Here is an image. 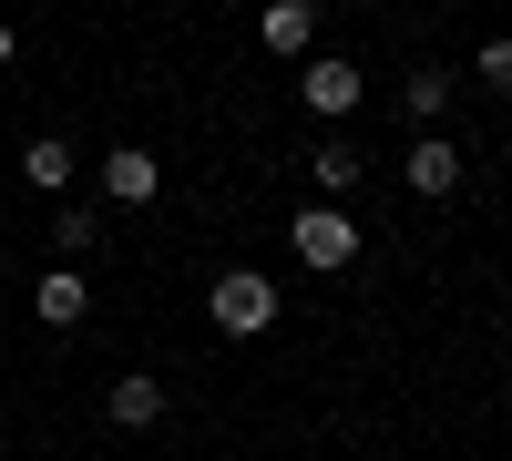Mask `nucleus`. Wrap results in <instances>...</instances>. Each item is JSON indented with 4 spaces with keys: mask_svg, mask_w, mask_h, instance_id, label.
<instances>
[{
    "mask_svg": "<svg viewBox=\"0 0 512 461\" xmlns=\"http://www.w3.org/2000/svg\"><path fill=\"white\" fill-rule=\"evenodd\" d=\"M72 175H82V154H72L62 134H31V144H21V185H31V195H52V205H62Z\"/></svg>",
    "mask_w": 512,
    "mask_h": 461,
    "instance_id": "7",
    "label": "nucleus"
},
{
    "mask_svg": "<svg viewBox=\"0 0 512 461\" xmlns=\"http://www.w3.org/2000/svg\"><path fill=\"white\" fill-rule=\"evenodd\" d=\"M256 41H267L277 62H318V11H308V0H277V11L256 21Z\"/></svg>",
    "mask_w": 512,
    "mask_h": 461,
    "instance_id": "8",
    "label": "nucleus"
},
{
    "mask_svg": "<svg viewBox=\"0 0 512 461\" xmlns=\"http://www.w3.org/2000/svg\"><path fill=\"white\" fill-rule=\"evenodd\" d=\"M502 113H512V103H502Z\"/></svg>",
    "mask_w": 512,
    "mask_h": 461,
    "instance_id": "15",
    "label": "nucleus"
},
{
    "mask_svg": "<svg viewBox=\"0 0 512 461\" xmlns=\"http://www.w3.org/2000/svg\"><path fill=\"white\" fill-rule=\"evenodd\" d=\"M93 175H103L113 205H154V195H164V154H154V144H113Z\"/></svg>",
    "mask_w": 512,
    "mask_h": 461,
    "instance_id": "4",
    "label": "nucleus"
},
{
    "mask_svg": "<svg viewBox=\"0 0 512 461\" xmlns=\"http://www.w3.org/2000/svg\"><path fill=\"white\" fill-rule=\"evenodd\" d=\"M400 175H410V195H461V144L451 134H410V164H400Z\"/></svg>",
    "mask_w": 512,
    "mask_h": 461,
    "instance_id": "6",
    "label": "nucleus"
},
{
    "mask_svg": "<svg viewBox=\"0 0 512 461\" xmlns=\"http://www.w3.org/2000/svg\"><path fill=\"white\" fill-rule=\"evenodd\" d=\"M472 72H482V82H492V93L512 103V31H502V41H482V62H472Z\"/></svg>",
    "mask_w": 512,
    "mask_h": 461,
    "instance_id": "13",
    "label": "nucleus"
},
{
    "mask_svg": "<svg viewBox=\"0 0 512 461\" xmlns=\"http://www.w3.org/2000/svg\"><path fill=\"white\" fill-rule=\"evenodd\" d=\"M287 246H297V267H318V277H338V267H359V226H349V205H308V216L287 226Z\"/></svg>",
    "mask_w": 512,
    "mask_h": 461,
    "instance_id": "3",
    "label": "nucleus"
},
{
    "mask_svg": "<svg viewBox=\"0 0 512 461\" xmlns=\"http://www.w3.org/2000/svg\"><path fill=\"white\" fill-rule=\"evenodd\" d=\"M308 175H318V205H338V195L369 175V154H359L349 134H318V144H308Z\"/></svg>",
    "mask_w": 512,
    "mask_h": 461,
    "instance_id": "9",
    "label": "nucleus"
},
{
    "mask_svg": "<svg viewBox=\"0 0 512 461\" xmlns=\"http://www.w3.org/2000/svg\"><path fill=\"white\" fill-rule=\"evenodd\" d=\"M277 308H287V298H277V277H267V267H226L216 287H205V318H216L226 339H267Z\"/></svg>",
    "mask_w": 512,
    "mask_h": 461,
    "instance_id": "1",
    "label": "nucleus"
},
{
    "mask_svg": "<svg viewBox=\"0 0 512 461\" xmlns=\"http://www.w3.org/2000/svg\"><path fill=\"white\" fill-rule=\"evenodd\" d=\"M103 421L113 431H164V380L154 369H123V380L103 390Z\"/></svg>",
    "mask_w": 512,
    "mask_h": 461,
    "instance_id": "5",
    "label": "nucleus"
},
{
    "mask_svg": "<svg viewBox=\"0 0 512 461\" xmlns=\"http://www.w3.org/2000/svg\"><path fill=\"white\" fill-rule=\"evenodd\" d=\"M451 82H461V72H441V62H420V72L400 82V113L420 123V134H441V113H451Z\"/></svg>",
    "mask_w": 512,
    "mask_h": 461,
    "instance_id": "10",
    "label": "nucleus"
},
{
    "mask_svg": "<svg viewBox=\"0 0 512 461\" xmlns=\"http://www.w3.org/2000/svg\"><path fill=\"white\" fill-rule=\"evenodd\" d=\"M11 52H21V31H11V11H0V62H11Z\"/></svg>",
    "mask_w": 512,
    "mask_h": 461,
    "instance_id": "14",
    "label": "nucleus"
},
{
    "mask_svg": "<svg viewBox=\"0 0 512 461\" xmlns=\"http://www.w3.org/2000/svg\"><path fill=\"white\" fill-rule=\"evenodd\" d=\"M31 308H41V328H82V308H93V287H82V267H52L31 287Z\"/></svg>",
    "mask_w": 512,
    "mask_h": 461,
    "instance_id": "11",
    "label": "nucleus"
},
{
    "mask_svg": "<svg viewBox=\"0 0 512 461\" xmlns=\"http://www.w3.org/2000/svg\"><path fill=\"white\" fill-rule=\"evenodd\" d=\"M52 246H62V267H82V257H93V246H103V226H93V205H52Z\"/></svg>",
    "mask_w": 512,
    "mask_h": 461,
    "instance_id": "12",
    "label": "nucleus"
},
{
    "mask_svg": "<svg viewBox=\"0 0 512 461\" xmlns=\"http://www.w3.org/2000/svg\"><path fill=\"white\" fill-rule=\"evenodd\" d=\"M359 93H369V72H359L349 52H318V62H297V103L318 113V134H338V123L359 113Z\"/></svg>",
    "mask_w": 512,
    "mask_h": 461,
    "instance_id": "2",
    "label": "nucleus"
}]
</instances>
